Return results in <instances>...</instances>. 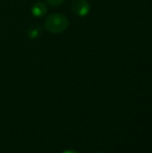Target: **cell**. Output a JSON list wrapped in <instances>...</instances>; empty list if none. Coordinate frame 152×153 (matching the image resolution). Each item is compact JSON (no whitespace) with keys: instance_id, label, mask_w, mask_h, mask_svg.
I'll return each mask as SVG.
<instances>
[{"instance_id":"cell-1","label":"cell","mask_w":152,"mask_h":153,"mask_svg":"<svg viewBox=\"0 0 152 153\" xmlns=\"http://www.w3.org/2000/svg\"><path fill=\"white\" fill-rule=\"evenodd\" d=\"M45 28L51 33H61L65 31L69 26V20L65 15L62 14H52L47 17L45 20Z\"/></svg>"},{"instance_id":"cell-2","label":"cell","mask_w":152,"mask_h":153,"mask_svg":"<svg viewBox=\"0 0 152 153\" xmlns=\"http://www.w3.org/2000/svg\"><path fill=\"white\" fill-rule=\"evenodd\" d=\"M71 10L76 16L83 18L89 15L91 6L87 0H73L71 3Z\"/></svg>"},{"instance_id":"cell-3","label":"cell","mask_w":152,"mask_h":153,"mask_svg":"<svg viewBox=\"0 0 152 153\" xmlns=\"http://www.w3.org/2000/svg\"><path fill=\"white\" fill-rule=\"evenodd\" d=\"M47 13V6L44 2L38 1L31 7V14L36 17V18H42L46 15Z\"/></svg>"},{"instance_id":"cell-4","label":"cell","mask_w":152,"mask_h":153,"mask_svg":"<svg viewBox=\"0 0 152 153\" xmlns=\"http://www.w3.org/2000/svg\"><path fill=\"white\" fill-rule=\"evenodd\" d=\"M41 31H42V29H41L38 25H35V26H31L30 28L27 30V36L30 39H37L41 34Z\"/></svg>"},{"instance_id":"cell-5","label":"cell","mask_w":152,"mask_h":153,"mask_svg":"<svg viewBox=\"0 0 152 153\" xmlns=\"http://www.w3.org/2000/svg\"><path fill=\"white\" fill-rule=\"evenodd\" d=\"M65 0H46V2L51 6H59L61 5Z\"/></svg>"},{"instance_id":"cell-6","label":"cell","mask_w":152,"mask_h":153,"mask_svg":"<svg viewBox=\"0 0 152 153\" xmlns=\"http://www.w3.org/2000/svg\"><path fill=\"white\" fill-rule=\"evenodd\" d=\"M62 153H78L77 151H74V150H66V151L62 152Z\"/></svg>"}]
</instances>
